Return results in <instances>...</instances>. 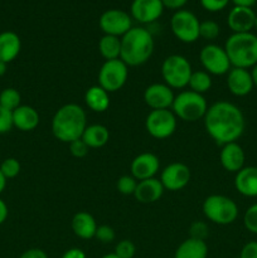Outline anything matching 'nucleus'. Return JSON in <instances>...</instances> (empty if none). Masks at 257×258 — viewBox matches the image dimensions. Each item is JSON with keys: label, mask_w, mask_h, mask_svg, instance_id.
I'll list each match as a JSON object with an SVG mask.
<instances>
[{"label": "nucleus", "mask_w": 257, "mask_h": 258, "mask_svg": "<svg viewBox=\"0 0 257 258\" xmlns=\"http://www.w3.org/2000/svg\"><path fill=\"white\" fill-rule=\"evenodd\" d=\"M203 120L207 134L221 146L236 143L246 127L243 112L229 101H217L209 106Z\"/></svg>", "instance_id": "nucleus-1"}, {"label": "nucleus", "mask_w": 257, "mask_h": 258, "mask_svg": "<svg viewBox=\"0 0 257 258\" xmlns=\"http://www.w3.org/2000/svg\"><path fill=\"white\" fill-rule=\"evenodd\" d=\"M87 127L86 112L77 103H67L55 111L52 118V133L57 140L70 144L82 138Z\"/></svg>", "instance_id": "nucleus-2"}, {"label": "nucleus", "mask_w": 257, "mask_h": 258, "mask_svg": "<svg viewBox=\"0 0 257 258\" xmlns=\"http://www.w3.org/2000/svg\"><path fill=\"white\" fill-rule=\"evenodd\" d=\"M154 38L148 29L133 27L121 37L120 59L128 67H136L148 62L154 52Z\"/></svg>", "instance_id": "nucleus-3"}, {"label": "nucleus", "mask_w": 257, "mask_h": 258, "mask_svg": "<svg viewBox=\"0 0 257 258\" xmlns=\"http://www.w3.org/2000/svg\"><path fill=\"white\" fill-rule=\"evenodd\" d=\"M224 49L232 67L249 70L257 64V35L252 32L229 35Z\"/></svg>", "instance_id": "nucleus-4"}, {"label": "nucleus", "mask_w": 257, "mask_h": 258, "mask_svg": "<svg viewBox=\"0 0 257 258\" xmlns=\"http://www.w3.org/2000/svg\"><path fill=\"white\" fill-rule=\"evenodd\" d=\"M207 110H208V103L204 96L190 90L179 92L171 105V111L176 118H180L185 122H196L202 120L206 116Z\"/></svg>", "instance_id": "nucleus-5"}, {"label": "nucleus", "mask_w": 257, "mask_h": 258, "mask_svg": "<svg viewBox=\"0 0 257 258\" xmlns=\"http://www.w3.org/2000/svg\"><path fill=\"white\" fill-rule=\"evenodd\" d=\"M203 213L208 221L219 226L232 224L238 217V207L229 197L212 194L203 202Z\"/></svg>", "instance_id": "nucleus-6"}, {"label": "nucleus", "mask_w": 257, "mask_h": 258, "mask_svg": "<svg viewBox=\"0 0 257 258\" xmlns=\"http://www.w3.org/2000/svg\"><path fill=\"white\" fill-rule=\"evenodd\" d=\"M193 73L191 64L184 55L171 54L164 59L161 64V76L165 85L171 90H181L186 87Z\"/></svg>", "instance_id": "nucleus-7"}, {"label": "nucleus", "mask_w": 257, "mask_h": 258, "mask_svg": "<svg viewBox=\"0 0 257 258\" xmlns=\"http://www.w3.org/2000/svg\"><path fill=\"white\" fill-rule=\"evenodd\" d=\"M128 77V66L121 59L105 60L98 71V86L108 93L116 92L125 86Z\"/></svg>", "instance_id": "nucleus-8"}, {"label": "nucleus", "mask_w": 257, "mask_h": 258, "mask_svg": "<svg viewBox=\"0 0 257 258\" xmlns=\"http://www.w3.org/2000/svg\"><path fill=\"white\" fill-rule=\"evenodd\" d=\"M201 22L189 10H176L170 19V28L176 39L183 43H194L199 39Z\"/></svg>", "instance_id": "nucleus-9"}, {"label": "nucleus", "mask_w": 257, "mask_h": 258, "mask_svg": "<svg viewBox=\"0 0 257 258\" xmlns=\"http://www.w3.org/2000/svg\"><path fill=\"white\" fill-rule=\"evenodd\" d=\"M145 128L154 139H168L176 130V116L170 108L168 110H151L145 120Z\"/></svg>", "instance_id": "nucleus-10"}, {"label": "nucleus", "mask_w": 257, "mask_h": 258, "mask_svg": "<svg viewBox=\"0 0 257 258\" xmlns=\"http://www.w3.org/2000/svg\"><path fill=\"white\" fill-rule=\"evenodd\" d=\"M199 60H201L204 71L211 76L227 75L232 68L224 47L217 44L204 45L199 53Z\"/></svg>", "instance_id": "nucleus-11"}, {"label": "nucleus", "mask_w": 257, "mask_h": 258, "mask_svg": "<svg viewBox=\"0 0 257 258\" xmlns=\"http://www.w3.org/2000/svg\"><path fill=\"white\" fill-rule=\"evenodd\" d=\"M98 24L105 34L121 38L133 28V20L123 10L108 9L101 14Z\"/></svg>", "instance_id": "nucleus-12"}, {"label": "nucleus", "mask_w": 257, "mask_h": 258, "mask_svg": "<svg viewBox=\"0 0 257 258\" xmlns=\"http://www.w3.org/2000/svg\"><path fill=\"white\" fill-rule=\"evenodd\" d=\"M190 176V169L185 164L171 163L161 171L160 181L166 190L178 191L188 185Z\"/></svg>", "instance_id": "nucleus-13"}, {"label": "nucleus", "mask_w": 257, "mask_h": 258, "mask_svg": "<svg viewBox=\"0 0 257 258\" xmlns=\"http://www.w3.org/2000/svg\"><path fill=\"white\" fill-rule=\"evenodd\" d=\"M173 90L165 83H153L144 91V101L151 110H168L174 102Z\"/></svg>", "instance_id": "nucleus-14"}, {"label": "nucleus", "mask_w": 257, "mask_h": 258, "mask_svg": "<svg viewBox=\"0 0 257 258\" xmlns=\"http://www.w3.org/2000/svg\"><path fill=\"white\" fill-rule=\"evenodd\" d=\"M130 12L136 22L150 24L161 17L164 5L161 0H133Z\"/></svg>", "instance_id": "nucleus-15"}, {"label": "nucleus", "mask_w": 257, "mask_h": 258, "mask_svg": "<svg viewBox=\"0 0 257 258\" xmlns=\"http://www.w3.org/2000/svg\"><path fill=\"white\" fill-rule=\"evenodd\" d=\"M159 169H160V161L158 156L153 153L139 154L134 158L130 165L131 175L138 181L155 178Z\"/></svg>", "instance_id": "nucleus-16"}, {"label": "nucleus", "mask_w": 257, "mask_h": 258, "mask_svg": "<svg viewBox=\"0 0 257 258\" xmlns=\"http://www.w3.org/2000/svg\"><path fill=\"white\" fill-rule=\"evenodd\" d=\"M227 87H228L229 92L237 97L249 95L254 87L251 71L232 67L227 73Z\"/></svg>", "instance_id": "nucleus-17"}, {"label": "nucleus", "mask_w": 257, "mask_h": 258, "mask_svg": "<svg viewBox=\"0 0 257 258\" xmlns=\"http://www.w3.org/2000/svg\"><path fill=\"white\" fill-rule=\"evenodd\" d=\"M246 155L238 143H229L222 146L219 153V163L224 170L229 173H238L242 168H244Z\"/></svg>", "instance_id": "nucleus-18"}, {"label": "nucleus", "mask_w": 257, "mask_h": 258, "mask_svg": "<svg viewBox=\"0 0 257 258\" xmlns=\"http://www.w3.org/2000/svg\"><path fill=\"white\" fill-rule=\"evenodd\" d=\"M256 13L252 8L233 7L227 17V24L233 33H248L254 28Z\"/></svg>", "instance_id": "nucleus-19"}, {"label": "nucleus", "mask_w": 257, "mask_h": 258, "mask_svg": "<svg viewBox=\"0 0 257 258\" xmlns=\"http://www.w3.org/2000/svg\"><path fill=\"white\" fill-rule=\"evenodd\" d=\"M164 191H165V189H164L160 179L150 178L138 181V186H136L134 197L139 203L150 204L158 202L163 197Z\"/></svg>", "instance_id": "nucleus-20"}, {"label": "nucleus", "mask_w": 257, "mask_h": 258, "mask_svg": "<svg viewBox=\"0 0 257 258\" xmlns=\"http://www.w3.org/2000/svg\"><path fill=\"white\" fill-rule=\"evenodd\" d=\"M234 188L244 197H257V166H244L236 173Z\"/></svg>", "instance_id": "nucleus-21"}, {"label": "nucleus", "mask_w": 257, "mask_h": 258, "mask_svg": "<svg viewBox=\"0 0 257 258\" xmlns=\"http://www.w3.org/2000/svg\"><path fill=\"white\" fill-rule=\"evenodd\" d=\"M39 113L32 106L20 105L13 111V125L20 131L28 133L35 130L39 125Z\"/></svg>", "instance_id": "nucleus-22"}, {"label": "nucleus", "mask_w": 257, "mask_h": 258, "mask_svg": "<svg viewBox=\"0 0 257 258\" xmlns=\"http://www.w3.org/2000/svg\"><path fill=\"white\" fill-rule=\"evenodd\" d=\"M22 49V40L14 32L0 33V62L10 63L19 55Z\"/></svg>", "instance_id": "nucleus-23"}, {"label": "nucleus", "mask_w": 257, "mask_h": 258, "mask_svg": "<svg viewBox=\"0 0 257 258\" xmlns=\"http://www.w3.org/2000/svg\"><path fill=\"white\" fill-rule=\"evenodd\" d=\"M72 231L78 238L91 239L95 238L96 231H97V223L96 219L87 212H78L72 218Z\"/></svg>", "instance_id": "nucleus-24"}, {"label": "nucleus", "mask_w": 257, "mask_h": 258, "mask_svg": "<svg viewBox=\"0 0 257 258\" xmlns=\"http://www.w3.org/2000/svg\"><path fill=\"white\" fill-rule=\"evenodd\" d=\"M207 256L208 246L206 241L194 239L190 237L181 242L174 253V258H207Z\"/></svg>", "instance_id": "nucleus-25"}, {"label": "nucleus", "mask_w": 257, "mask_h": 258, "mask_svg": "<svg viewBox=\"0 0 257 258\" xmlns=\"http://www.w3.org/2000/svg\"><path fill=\"white\" fill-rule=\"evenodd\" d=\"M85 102L93 112H105L110 106V93L101 86H92L86 91Z\"/></svg>", "instance_id": "nucleus-26"}, {"label": "nucleus", "mask_w": 257, "mask_h": 258, "mask_svg": "<svg viewBox=\"0 0 257 258\" xmlns=\"http://www.w3.org/2000/svg\"><path fill=\"white\" fill-rule=\"evenodd\" d=\"M82 139L90 149H98L105 146L110 139V131L101 123L87 125L82 134Z\"/></svg>", "instance_id": "nucleus-27"}, {"label": "nucleus", "mask_w": 257, "mask_h": 258, "mask_svg": "<svg viewBox=\"0 0 257 258\" xmlns=\"http://www.w3.org/2000/svg\"><path fill=\"white\" fill-rule=\"evenodd\" d=\"M98 50L106 60L120 59L121 38L105 34L98 42Z\"/></svg>", "instance_id": "nucleus-28"}, {"label": "nucleus", "mask_w": 257, "mask_h": 258, "mask_svg": "<svg viewBox=\"0 0 257 258\" xmlns=\"http://www.w3.org/2000/svg\"><path fill=\"white\" fill-rule=\"evenodd\" d=\"M188 86L193 92L204 95L212 87V76L206 71H193Z\"/></svg>", "instance_id": "nucleus-29"}, {"label": "nucleus", "mask_w": 257, "mask_h": 258, "mask_svg": "<svg viewBox=\"0 0 257 258\" xmlns=\"http://www.w3.org/2000/svg\"><path fill=\"white\" fill-rule=\"evenodd\" d=\"M22 102V96H20L19 91L15 90L13 87L4 88L0 92V106L9 111H14L18 108Z\"/></svg>", "instance_id": "nucleus-30"}, {"label": "nucleus", "mask_w": 257, "mask_h": 258, "mask_svg": "<svg viewBox=\"0 0 257 258\" xmlns=\"http://www.w3.org/2000/svg\"><path fill=\"white\" fill-rule=\"evenodd\" d=\"M221 33L218 23L214 20H204L199 24V37L206 40H214Z\"/></svg>", "instance_id": "nucleus-31"}, {"label": "nucleus", "mask_w": 257, "mask_h": 258, "mask_svg": "<svg viewBox=\"0 0 257 258\" xmlns=\"http://www.w3.org/2000/svg\"><path fill=\"white\" fill-rule=\"evenodd\" d=\"M136 186H138V180L133 175L120 176L117 183H116L118 193L122 194V196H134Z\"/></svg>", "instance_id": "nucleus-32"}, {"label": "nucleus", "mask_w": 257, "mask_h": 258, "mask_svg": "<svg viewBox=\"0 0 257 258\" xmlns=\"http://www.w3.org/2000/svg\"><path fill=\"white\" fill-rule=\"evenodd\" d=\"M0 171L8 179H13L20 173V163L15 158H7L0 164Z\"/></svg>", "instance_id": "nucleus-33"}, {"label": "nucleus", "mask_w": 257, "mask_h": 258, "mask_svg": "<svg viewBox=\"0 0 257 258\" xmlns=\"http://www.w3.org/2000/svg\"><path fill=\"white\" fill-rule=\"evenodd\" d=\"M118 258H134L136 253V247L130 239H122L115 247V252Z\"/></svg>", "instance_id": "nucleus-34"}, {"label": "nucleus", "mask_w": 257, "mask_h": 258, "mask_svg": "<svg viewBox=\"0 0 257 258\" xmlns=\"http://www.w3.org/2000/svg\"><path fill=\"white\" fill-rule=\"evenodd\" d=\"M209 236V229L207 223L202 221L193 222L189 227V237L194 239H201V241H206L207 237Z\"/></svg>", "instance_id": "nucleus-35"}, {"label": "nucleus", "mask_w": 257, "mask_h": 258, "mask_svg": "<svg viewBox=\"0 0 257 258\" xmlns=\"http://www.w3.org/2000/svg\"><path fill=\"white\" fill-rule=\"evenodd\" d=\"M243 224L247 231L257 234V203L252 204L246 211L243 217Z\"/></svg>", "instance_id": "nucleus-36"}, {"label": "nucleus", "mask_w": 257, "mask_h": 258, "mask_svg": "<svg viewBox=\"0 0 257 258\" xmlns=\"http://www.w3.org/2000/svg\"><path fill=\"white\" fill-rule=\"evenodd\" d=\"M95 238H97L101 243H111V242L115 241L116 238L115 229H113L112 227L107 226V224L98 226L95 234Z\"/></svg>", "instance_id": "nucleus-37"}, {"label": "nucleus", "mask_w": 257, "mask_h": 258, "mask_svg": "<svg viewBox=\"0 0 257 258\" xmlns=\"http://www.w3.org/2000/svg\"><path fill=\"white\" fill-rule=\"evenodd\" d=\"M13 127V111L0 106V135L9 133Z\"/></svg>", "instance_id": "nucleus-38"}, {"label": "nucleus", "mask_w": 257, "mask_h": 258, "mask_svg": "<svg viewBox=\"0 0 257 258\" xmlns=\"http://www.w3.org/2000/svg\"><path fill=\"white\" fill-rule=\"evenodd\" d=\"M68 145H70L71 154H72L75 158H85L88 154V150H90V148L86 145V143L82 139H77V140L72 141V143H70Z\"/></svg>", "instance_id": "nucleus-39"}, {"label": "nucleus", "mask_w": 257, "mask_h": 258, "mask_svg": "<svg viewBox=\"0 0 257 258\" xmlns=\"http://www.w3.org/2000/svg\"><path fill=\"white\" fill-rule=\"evenodd\" d=\"M231 0H201L202 7L208 12H221L227 5L229 4Z\"/></svg>", "instance_id": "nucleus-40"}, {"label": "nucleus", "mask_w": 257, "mask_h": 258, "mask_svg": "<svg viewBox=\"0 0 257 258\" xmlns=\"http://www.w3.org/2000/svg\"><path fill=\"white\" fill-rule=\"evenodd\" d=\"M239 258H257V241H251L244 244L239 253Z\"/></svg>", "instance_id": "nucleus-41"}, {"label": "nucleus", "mask_w": 257, "mask_h": 258, "mask_svg": "<svg viewBox=\"0 0 257 258\" xmlns=\"http://www.w3.org/2000/svg\"><path fill=\"white\" fill-rule=\"evenodd\" d=\"M19 258H48V254L40 248H30L23 252Z\"/></svg>", "instance_id": "nucleus-42"}, {"label": "nucleus", "mask_w": 257, "mask_h": 258, "mask_svg": "<svg viewBox=\"0 0 257 258\" xmlns=\"http://www.w3.org/2000/svg\"><path fill=\"white\" fill-rule=\"evenodd\" d=\"M161 2H163L164 8L171 10H180L188 3V0H161Z\"/></svg>", "instance_id": "nucleus-43"}, {"label": "nucleus", "mask_w": 257, "mask_h": 258, "mask_svg": "<svg viewBox=\"0 0 257 258\" xmlns=\"http://www.w3.org/2000/svg\"><path fill=\"white\" fill-rule=\"evenodd\" d=\"M62 258H86V253L81 248H70L63 253Z\"/></svg>", "instance_id": "nucleus-44"}, {"label": "nucleus", "mask_w": 257, "mask_h": 258, "mask_svg": "<svg viewBox=\"0 0 257 258\" xmlns=\"http://www.w3.org/2000/svg\"><path fill=\"white\" fill-rule=\"evenodd\" d=\"M8 214H9V211H8L7 203L0 198V224H3L7 221Z\"/></svg>", "instance_id": "nucleus-45"}, {"label": "nucleus", "mask_w": 257, "mask_h": 258, "mask_svg": "<svg viewBox=\"0 0 257 258\" xmlns=\"http://www.w3.org/2000/svg\"><path fill=\"white\" fill-rule=\"evenodd\" d=\"M234 4V7H244V8H252L256 4L257 0H231Z\"/></svg>", "instance_id": "nucleus-46"}, {"label": "nucleus", "mask_w": 257, "mask_h": 258, "mask_svg": "<svg viewBox=\"0 0 257 258\" xmlns=\"http://www.w3.org/2000/svg\"><path fill=\"white\" fill-rule=\"evenodd\" d=\"M5 186H7V178H5V176L3 175L2 171H0V194L4 191Z\"/></svg>", "instance_id": "nucleus-47"}, {"label": "nucleus", "mask_w": 257, "mask_h": 258, "mask_svg": "<svg viewBox=\"0 0 257 258\" xmlns=\"http://www.w3.org/2000/svg\"><path fill=\"white\" fill-rule=\"evenodd\" d=\"M251 76H252V80H253L254 87L257 88V64L251 68Z\"/></svg>", "instance_id": "nucleus-48"}, {"label": "nucleus", "mask_w": 257, "mask_h": 258, "mask_svg": "<svg viewBox=\"0 0 257 258\" xmlns=\"http://www.w3.org/2000/svg\"><path fill=\"white\" fill-rule=\"evenodd\" d=\"M7 71H8V63L0 62V77L5 75V73H7Z\"/></svg>", "instance_id": "nucleus-49"}, {"label": "nucleus", "mask_w": 257, "mask_h": 258, "mask_svg": "<svg viewBox=\"0 0 257 258\" xmlns=\"http://www.w3.org/2000/svg\"><path fill=\"white\" fill-rule=\"evenodd\" d=\"M101 258H118V257L116 256V254L112 252V253H107V254H105V256H102Z\"/></svg>", "instance_id": "nucleus-50"}, {"label": "nucleus", "mask_w": 257, "mask_h": 258, "mask_svg": "<svg viewBox=\"0 0 257 258\" xmlns=\"http://www.w3.org/2000/svg\"><path fill=\"white\" fill-rule=\"evenodd\" d=\"M254 28L257 29V15H256V20H254Z\"/></svg>", "instance_id": "nucleus-51"}]
</instances>
